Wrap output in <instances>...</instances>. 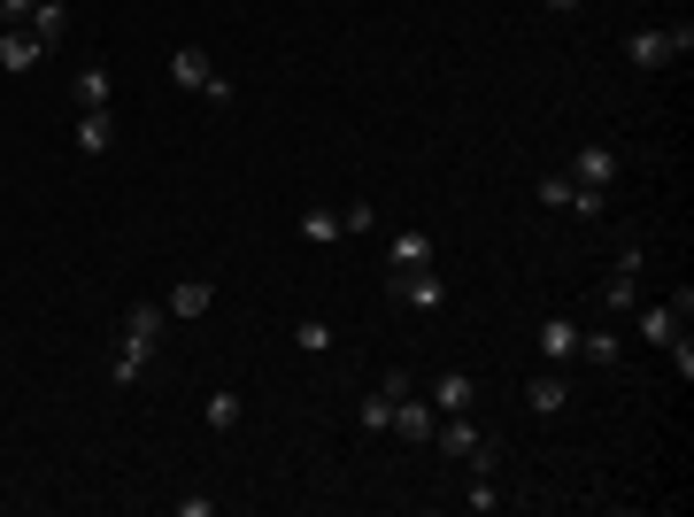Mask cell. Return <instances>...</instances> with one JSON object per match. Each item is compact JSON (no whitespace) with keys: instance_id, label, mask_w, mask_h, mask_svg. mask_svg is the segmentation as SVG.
Segmentation results:
<instances>
[{"instance_id":"21","label":"cell","mask_w":694,"mask_h":517,"mask_svg":"<svg viewBox=\"0 0 694 517\" xmlns=\"http://www.w3.org/2000/svg\"><path fill=\"white\" fill-rule=\"evenodd\" d=\"M294 347H302V355H333V347H340V333H333L325 317H302V325H294Z\"/></svg>"},{"instance_id":"16","label":"cell","mask_w":694,"mask_h":517,"mask_svg":"<svg viewBox=\"0 0 694 517\" xmlns=\"http://www.w3.org/2000/svg\"><path fill=\"white\" fill-rule=\"evenodd\" d=\"M109 93H116V70L109 62H85L78 70V109H109Z\"/></svg>"},{"instance_id":"3","label":"cell","mask_w":694,"mask_h":517,"mask_svg":"<svg viewBox=\"0 0 694 517\" xmlns=\"http://www.w3.org/2000/svg\"><path fill=\"white\" fill-rule=\"evenodd\" d=\"M571 185H594V193H610V185H618V148H602V140H586V148H579V155H571Z\"/></svg>"},{"instance_id":"9","label":"cell","mask_w":694,"mask_h":517,"mask_svg":"<svg viewBox=\"0 0 694 517\" xmlns=\"http://www.w3.org/2000/svg\"><path fill=\"white\" fill-rule=\"evenodd\" d=\"M116 148V116L109 109H78V155H109Z\"/></svg>"},{"instance_id":"2","label":"cell","mask_w":694,"mask_h":517,"mask_svg":"<svg viewBox=\"0 0 694 517\" xmlns=\"http://www.w3.org/2000/svg\"><path fill=\"white\" fill-rule=\"evenodd\" d=\"M394 302H401V310H448V278H440L432 263L394 271Z\"/></svg>"},{"instance_id":"23","label":"cell","mask_w":694,"mask_h":517,"mask_svg":"<svg viewBox=\"0 0 694 517\" xmlns=\"http://www.w3.org/2000/svg\"><path fill=\"white\" fill-rule=\"evenodd\" d=\"M610 310H641V271H610Z\"/></svg>"},{"instance_id":"1","label":"cell","mask_w":694,"mask_h":517,"mask_svg":"<svg viewBox=\"0 0 694 517\" xmlns=\"http://www.w3.org/2000/svg\"><path fill=\"white\" fill-rule=\"evenodd\" d=\"M680 54H694V31H687V23H649V31H633V39H625V62H633V70H672Z\"/></svg>"},{"instance_id":"15","label":"cell","mask_w":694,"mask_h":517,"mask_svg":"<svg viewBox=\"0 0 694 517\" xmlns=\"http://www.w3.org/2000/svg\"><path fill=\"white\" fill-rule=\"evenodd\" d=\"M147 363H155V347L124 333V341H116V371H109V378H116V386H140V378H147Z\"/></svg>"},{"instance_id":"19","label":"cell","mask_w":694,"mask_h":517,"mask_svg":"<svg viewBox=\"0 0 694 517\" xmlns=\"http://www.w3.org/2000/svg\"><path fill=\"white\" fill-rule=\"evenodd\" d=\"M201 417H208V433H232V425H239V417H247V402H239V394H232V386H216V394H208V409H201Z\"/></svg>"},{"instance_id":"14","label":"cell","mask_w":694,"mask_h":517,"mask_svg":"<svg viewBox=\"0 0 694 517\" xmlns=\"http://www.w3.org/2000/svg\"><path fill=\"white\" fill-rule=\"evenodd\" d=\"M163 325H171V310H163V302H132V310H124V333H132V341H147V347H163Z\"/></svg>"},{"instance_id":"11","label":"cell","mask_w":694,"mask_h":517,"mask_svg":"<svg viewBox=\"0 0 694 517\" xmlns=\"http://www.w3.org/2000/svg\"><path fill=\"white\" fill-rule=\"evenodd\" d=\"M208 78H216V62H208L201 47H177V54H171V85H177V93H201Z\"/></svg>"},{"instance_id":"5","label":"cell","mask_w":694,"mask_h":517,"mask_svg":"<svg viewBox=\"0 0 694 517\" xmlns=\"http://www.w3.org/2000/svg\"><path fill=\"white\" fill-rule=\"evenodd\" d=\"M687 310H694V294H687V286H680V294H672L664 310H641V341L672 347V341H680V325H687Z\"/></svg>"},{"instance_id":"8","label":"cell","mask_w":694,"mask_h":517,"mask_svg":"<svg viewBox=\"0 0 694 517\" xmlns=\"http://www.w3.org/2000/svg\"><path fill=\"white\" fill-rule=\"evenodd\" d=\"M386 433H394V440H432V402H425V394H401Z\"/></svg>"},{"instance_id":"29","label":"cell","mask_w":694,"mask_h":517,"mask_svg":"<svg viewBox=\"0 0 694 517\" xmlns=\"http://www.w3.org/2000/svg\"><path fill=\"white\" fill-rule=\"evenodd\" d=\"M340 232H370V201H347V209H340Z\"/></svg>"},{"instance_id":"10","label":"cell","mask_w":694,"mask_h":517,"mask_svg":"<svg viewBox=\"0 0 694 517\" xmlns=\"http://www.w3.org/2000/svg\"><path fill=\"white\" fill-rule=\"evenodd\" d=\"M563 402H571V378H563V363H555V371H540V378L524 386V409H540V417H555Z\"/></svg>"},{"instance_id":"20","label":"cell","mask_w":694,"mask_h":517,"mask_svg":"<svg viewBox=\"0 0 694 517\" xmlns=\"http://www.w3.org/2000/svg\"><path fill=\"white\" fill-rule=\"evenodd\" d=\"M302 240H309V247H333V240H347V232H340V209H302Z\"/></svg>"},{"instance_id":"6","label":"cell","mask_w":694,"mask_h":517,"mask_svg":"<svg viewBox=\"0 0 694 517\" xmlns=\"http://www.w3.org/2000/svg\"><path fill=\"white\" fill-rule=\"evenodd\" d=\"M479 402V378L471 371H432V409L440 417H456V409H471Z\"/></svg>"},{"instance_id":"18","label":"cell","mask_w":694,"mask_h":517,"mask_svg":"<svg viewBox=\"0 0 694 517\" xmlns=\"http://www.w3.org/2000/svg\"><path fill=\"white\" fill-rule=\"evenodd\" d=\"M386 263H394V271H417V263H432V240H425V232H394V240H386Z\"/></svg>"},{"instance_id":"24","label":"cell","mask_w":694,"mask_h":517,"mask_svg":"<svg viewBox=\"0 0 694 517\" xmlns=\"http://www.w3.org/2000/svg\"><path fill=\"white\" fill-rule=\"evenodd\" d=\"M386 425H394V394L370 386V394H363V433H386Z\"/></svg>"},{"instance_id":"30","label":"cell","mask_w":694,"mask_h":517,"mask_svg":"<svg viewBox=\"0 0 694 517\" xmlns=\"http://www.w3.org/2000/svg\"><path fill=\"white\" fill-rule=\"evenodd\" d=\"M672 371H680V378H694V341H687V333L672 341Z\"/></svg>"},{"instance_id":"7","label":"cell","mask_w":694,"mask_h":517,"mask_svg":"<svg viewBox=\"0 0 694 517\" xmlns=\"http://www.w3.org/2000/svg\"><path fill=\"white\" fill-rule=\"evenodd\" d=\"M479 440H487V433L471 425V409H456V417H440V425H432V448H440V456H456V464H463Z\"/></svg>"},{"instance_id":"13","label":"cell","mask_w":694,"mask_h":517,"mask_svg":"<svg viewBox=\"0 0 694 517\" xmlns=\"http://www.w3.org/2000/svg\"><path fill=\"white\" fill-rule=\"evenodd\" d=\"M540 355H548V363H579V325H571L563 310L540 325Z\"/></svg>"},{"instance_id":"31","label":"cell","mask_w":694,"mask_h":517,"mask_svg":"<svg viewBox=\"0 0 694 517\" xmlns=\"http://www.w3.org/2000/svg\"><path fill=\"white\" fill-rule=\"evenodd\" d=\"M31 8L39 0H0V23H31Z\"/></svg>"},{"instance_id":"17","label":"cell","mask_w":694,"mask_h":517,"mask_svg":"<svg viewBox=\"0 0 694 517\" xmlns=\"http://www.w3.org/2000/svg\"><path fill=\"white\" fill-rule=\"evenodd\" d=\"M62 31H70V8H62V0H39V8H31V39H39V47H62Z\"/></svg>"},{"instance_id":"4","label":"cell","mask_w":694,"mask_h":517,"mask_svg":"<svg viewBox=\"0 0 694 517\" xmlns=\"http://www.w3.org/2000/svg\"><path fill=\"white\" fill-rule=\"evenodd\" d=\"M39 54H47V47L31 39V23H0V70H8V78H31Z\"/></svg>"},{"instance_id":"25","label":"cell","mask_w":694,"mask_h":517,"mask_svg":"<svg viewBox=\"0 0 694 517\" xmlns=\"http://www.w3.org/2000/svg\"><path fill=\"white\" fill-rule=\"evenodd\" d=\"M579 363H618V341L610 333H579Z\"/></svg>"},{"instance_id":"26","label":"cell","mask_w":694,"mask_h":517,"mask_svg":"<svg viewBox=\"0 0 694 517\" xmlns=\"http://www.w3.org/2000/svg\"><path fill=\"white\" fill-rule=\"evenodd\" d=\"M494 503H502V495H494V472H479V479H471V495H463V510H494Z\"/></svg>"},{"instance_id":"27","label":"cell","mask_w":694,"mask_h":517,"mask_svg":"<svg viewBox=\"0 0 694 517\" xmlns=\"http://www.w3.org/2000/svg\"><path fill=\"white\" fill-rule=\"evenodd\" d=\"M201 101H208V109H232V78H224V70H216V78H208V85H201Z\"/></svg>"},{"instance_id":"28","label":"cell","mask_w":694,"mask_h":517,"mask_svg":"<svg viewBox=\"0 0 694 517\" xmlns=\"http://www.w3.org/2000/svg\"><path fill=\"white\" fill-rule=\"evenodd\" d=\"M378 394H394V402H401V394H417V378H409V371H378Z\"/></svg>"},{"instance_id":"32","label":"cell","mask_w":694,"mask_h":517,"mask_svg":"<svg viewBox=\"0 0 694 517\" xmlns=\"http://www.w3.org/2000/svg\"><path fill=\"white\" fill-rule=\"evenodd\" d=\"M548 8H555V16H571V8H586V0H548Z\"/></svg>"},{"instance_id":"12","label":"cell","mask_w":694,"mask_h":517,"mask_svg":"<svg viewBox=\"0 0 694 517\" xmlns=\"http://www.w3.org/2000/svg\"><path fill=\"white\" fill-rule=\"evenodd\" d=\"M208 302H216V286H208V278H177V286H171V302H163V310L193 325V317H208Z\"/></svg>"},{"instance_id":"22","label":"cell","mask_w":694,"mask_h":517,"mask_svg":"<svg viewBox=\"0 0 694 517\" xmlns=\"http://www.w3.org/2000/svg\"><path fill=\"white\" fill-rule=\"evenodd\" d=\"M571 193H579V185H571L563 171H548L540 185H532V201H540V209H571Z\"/></svg>"}]
</instances>
